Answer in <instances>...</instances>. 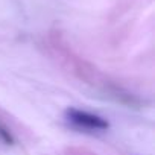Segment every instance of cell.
Wrapping results in <instances>:
<instances>
[{
  "instance_id": "cell-2",
  "label": "cell",
  "mask_w": 155,
  "mask_h": 155,
  "mask_svg": "<svg viewBox=\"0 0 155 155\" xmlns=\"http://www.w3.org/2000/svg\"><path fill=\"white\" fill-rule=\"evenodd\" d=\"M0 140H3L6 144H11L14 140H12V137H11V134H9V131H6L5 128H2L0 126Z\"/></svg>"
},
{
  "instance_id": "cell-1",
  "label": "cell",
  "mask_w": 155,
  "mask_h": 155,
  "mask_svg": "<svg viewBox=\"0 0 155 155\" xmlns=\"http://www.w3.org/2000/svg\"><path fill=\"white\" fill-rule=\"evenodd\" d=\"M65 117L70 123L81 129H90V131H104L108 128V122L96 114L81 111L76 108H68L65 111Z\"/></svg>"
}]
</instances>
